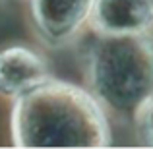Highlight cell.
<instances>
[{"instance_id":"6da1fadb","label":"cell","mask_w":153,"mask_h":149,"mask_svg":"<svg viewBox=\"0 0 153 149\" xmlns=\"http://www.w3.org/2000/svg\"><path fill=\"white\" fill-rule=\"evenodd\" d=\"M108 112L87 87L47 78L18 95L12 108V142L18 147H103Z\"/></svg>"},{"instance_id":"7a4b0ae2","label":"cell","mask_w":153,"mask_h":149,"mask_svg":"<svg viewBox=\"0 0 153 149\" xmlns=\"http://www.w3.org/2000/svg\"><path fill=\"white\" fill-rule=\"evenodd\" d=\"M87 89L107 112L136 120L153 97V29L101 33L85 52Z\"/></svg>"},{"instance_id":"3957f363","label":"cell","mask_w":153,"mask_h":149,"mask_svg":"<svg viewBox=\"0 0 153 149\" xmlns=\"http://www.w3.org/2000/svg\"><path fill=\"white\" fill-rule=\"evenodd\" d=\"M95 0H29V14L39 37L51 47L70 43L89 23Z\"/></svg>"},{"instance_id":"277c9868","label":"cell","mask_w":153,"mask_h":149,"mask_svg":"<svg viewBox=\"0 0 153 149\" xmlns=\"http://www.w3.org/2000/svg\"><path fill=\"white\" fill-rule=\"evenodd\" d=\"M47 78L51 70L41 52L23 45L0 49V95L16 99Z\"/></svg>"},{"instance_id":"5b68a950","label":"cell","mask_w":153,"mask_h":149,"mask_svg":"<svg viewBox=\"0 0 153 149\" xmlns=\"http://www.w3.org/2000/svg\"><path fill=\"white\" fill-rule=\"evenodd\" d=\"M101 33H138L153 29V0H95L89 19Z\"/></svg>"},{"instance_id":"8992f818","label":"cell","mask_w":153,"mask_h":149,"mask_svg":"<svg viewBox=\"0 0 153 149\" xmlns=\"http://www.w3.org/2000/svg\"><path fill=\"white\" fill-rule=\"evenodd\" d=\"M134 122L138 124L140 132H142L143 142L147 145H153V97L143 105V108L140 110V114L136 116Z\"/></svg>"},{"instance_id":"52a82bcc","label":"cell","mask_w":153,"mask_h":149,"mask_svg":"<svg viewBox=\"0 0 153 149\" xmlns=\"http://www.w3.org/2000/svg\"><path fill=\"white\" fill-rule=\"evenodd\" d=\"M2 2H4V0H0V8H2Z\"/></svg>"}]
</instances>
